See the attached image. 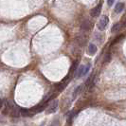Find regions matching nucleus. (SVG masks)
Wrapping results in <instances>:
<instances>
[{"mask_svg":"<svg viewBox=\"0 0 126 126\" xmlns=\"http://www.w3.org/2000/svg\"><path fill=\"white\" fill-rule=\"evenodd\" d=\"M108 23H109V18L107 16H105V15L101 16V18L100 19V21L98 23V29L100 31H104L106 26L108 25Z\"/></svg>","mask_w":126,"mask_h":126,"instance_id":"obj_1","label":"nucleus"},{"mask_svg":"<svg viewBox=\"0 0 126 126\" xmlns=\"http://www.w3.org/2000/svg\"><path fill=\"white\" fill-rule=\"evenodd\" d=\"M20 115H22L23 117H31L33 114L31 112L30 109H25V108H23V109H20Z\"/></svg>","mask_w":126,"mask_h":126,"instance_id":"obj_6","label":"nucleus"},{"mask_svg":"<svg viewBox=\"0 0 126 126\" xmlns=\"http://www.w3.org/2000/svg\"><path fill=\"white\" fill-rule=\"evenodd\" d=\"M123 9H124V3H121V2H120V3H118V4L116 5V7H115V13H121Z\"/></svg>","mask_w":126,"mask_h":126,"instance_id":"obj_7","label":"nucleus"},{"mask_svg":"<svg viewBox=\"0 0 126 126\" xmlns=\"http://www.w3.org/2000/svg\"><path fill=\"white\" fill-rule=\"evenodd\" d=\"M57 107H58V101L55 100V101H53L50 104L47 106V114L54 113L57 110Z\"/></svg>","mask_w":126,"mask_h":126,"instance_id":"obj_2","label":"nucleus"},{"mask_svg":"<svg viewBox=\"0 0 126 126\" xmlns=\"http://www.w3.org/2000/svg\"><path fill=\"white\" fill-rule=\"evenodd\" d=\"M89 67H90V64H87L86 66H84V71H83V75H85L89 70Z\"/></svg>","mask_w":126,"mask_h":126,"instance_id":"obj_17","label":"nucleus"},{"mask_svg":"<svg viewBox=\"0 0 126 126\" xmlns=\"http://www.w3.org/2000/svg\"><path fill=\"white\" fill-rule=\"evenodd\" d=\"M92 28V23L91 21L89 20H83L82 22V25H81V29L84 32H89Z\"/></svg>","mask_w":126,"mask_h":126,"instance_id":"obj_4","label":"nucleus"},{"mask_svg":"<svg viewBox=\"0 0 126 126\" xmlns=\"http://www.w3.org/2000/svg\"><path fill=\"white\" fill-rule=\"evenodd\" d=\"M76 42L79 46H84L85 42H86V39L84 37H82V36H78L76 38Z\"/></svg>","mask_w":126,"mask_h":126,"instance_id":"obj_9","label":"nucleus"},{"mask_svg":"<svg viewBox=\"0 0 126 126\" xmlns=\"http://www.w3.org/2000/svg\"><path fill=\"white\" fill-rule=\"evenodd\" d=\"M122 28V24L121 23H117L112 27V32H119L120 29Z\"/></svg>","mask_w":126,"mask_h":126,"instance_id":"obj_11","label":"nucleus"},{"mask_svg":"<svg viewBox=\"0 0 126 126\" xmlns=\"http://www.w3.org/2000/svg\"><path fill=\"white\" fill-rule=\"evenodd\" d=\"M114 3V0H107V4L108 6H112Z\"/></svg>","mask_w":126,"mask_h":126,"instance_id":"obj_18","label":"nucleus"},{"mask_svg":"<svg viewBox=\"0 0 126 126\" xmlns=\"http://www.w3.org/2000/svg\"><path fill=\"white\" fill-rule=\"evenodd\" d=\"M123 37H124V35H122V34H121V35H120V36H118V38H115V40L112 42V45H115L116 43H119V42H120V40H121Z\"/></svg>","mask_w":126,"mask_h":126,"instance_id":"obj_13","label":"nucleus"},{"mask_svg":"<svg viewBox=\"0 0 126 126\" xmlns=\"http://www.w3.org/2000/svg\"><path fill=\"white\" fill-rule=\"evenodd\" d=\"M110 59H111V55H110L109 53H107V54L105 55V57L103 58V63H107V62H109Z\"/></svg>","mask_w":126,"mask_h":126,"instance_id":"obj_14","label":"nucleus"},{"mask_svg":"<svg viewBox=\"0 0 126 126\" xmlns=\"http://www.w3.org/2000/svg\"><path fill=\"white\" fill-rule=\"evenodd\" d=\"M83 71H84V65H80L79 68L76 72V77H82L83 76Z\"/></svg>","mask_w":126,"mask_h":126,"instance_id":"obj_10","label":"nucleus"},{"mask_svg":"<svg viewBox=\"0 0 126 126\" xmlns=\"http://www.w3.org/2000/svg\"><path fill=\"white\" fill-rule=\"evenodd\" d=\"M82 85L78 86V87L75 89V91H74V93H73V99H76V98H77V96H78V95L82 92Z\"/></svg>","mask_w":126,"mask_h":126,"instance_id":"obj_12","label":"nucleus"},{"mask_svg":"<svg viewBox=\"0 0 126 126\" xmlns=\"http://www.w3.org/2000/svg\"><path fill=\"white\" fill-rule=\"evenodd\" d=\"M49 126H60V121H59V120H54Z\"/></svg>","mask_w":126,"mask_h":126,"instance_id":"obj_15","label":"nucleus"},{"mask_svg":"<svg viewBox=\"0 0 126 126\" xmlns=\"http://www.w3.org/2000/svg\"><path fill=\"white\" fill-rule=\"evenodd\" d=\"M77 67H78V63L75 62V63H73V65L71 66V72H74V71L77 69Z\"/></svg>","mask_w":126,"mask_h":126,"instance_id":"obj_16","label":"nucleus"},{"mask_svg":"<svg viewBox=\"0 0 126 126\" xmlns=\"http://www.w3.org/2000/svg\"><path fill=\"white\" fill-rule=\"evenodd\" d=\"M88 51L90 55H94L95 53L97 52V47L94 44H89L88 46Z\"/></svg>","mask_w":126,"mask_h":126,"instance_id":"obj_8","label":"nucleus"},{"mask_svg":"<svg viewBox=\"0 0 126 126\" xmlns=\"http://www.w3.org/2000/svg\"><path fill=\"white\" fill-rule=\"evenodd\" d=\"M94 80H95V74H92V75L88 78V80L86 81L85 84L88 86L89 88H91V87L94 85Z\"/></svg>","mask_w":126,"mask_h":126,"instance_id":"obj_5","label":"nucleus"},{"mask_svg":"<svg viewBox=\"0 0 126 126\" xmlns=\"http://www.w3.org/2000/svg\"><path fill=\"white\" fill-rule=\"evenodd\" d=\"M101 7H102L101 3H100V4H98L96 7H94V9H92V10H91V12H90L91 16H93V17H97V16H99V15H100V13H101Z\"/></svg>","mask_w":126,"mask_h":126,"instance_id":"obj_3","label":"nucleus"}]
</instances>
